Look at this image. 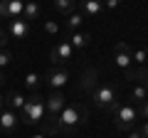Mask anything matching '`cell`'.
<instances>
[{
    "label": "cell",
    "mask_w": 148,
    "mask_h": 138,
    "mask_svg": "<svg viewBox=\"0 0 148 138\" xmlns=\"http://www.w3.org/2000/svg\"><path fill=\"white\" fill-rule=\"evenodd\" d=\"M86 123H89V109L84 104H77V101L67 104L57 116L59 133H74L79 126H86Z\"/></svg>",
    "instance_id": "6da1fadb"
},
{
    "label": "cell",
    "mask_w": 148,
    "mask_h": 138,
    "mask_svg": "<svg viewBox=\"0 0 148 138\" xmlns=\"http://www.w3.org/2000/svg\"><path fill=\"white\" fill-rule=\"evenodd\" d=\"M89 96H91V104H94L96 109L109 111L111 116H114V111L119 109V91H116L114 84H99Z\"/></svg>",
    "instance_id": "7a4b0ae2"
},
{
    "label": "cell",
    "mask_w": 148,
    "mask_h": 138,
    "mask_svg": "<svg viewBox=\"0 0 148 138\" xmlns=\"http://www.w3.org/2000/svg\"><path fill=\"white\" fill-rule=\"evenodd\" d=\"M45 96L40 91H32V96L25 101V109L20 111V121L25 126H37V123L45 121Z\"/></svg>",
    "instance_id": "3957f363"
},
{
    "label": "cell",
    "mask_w": 148,
    "mask_h": 138,
    "mask_svg": "<svg viewBox=\"0 0 148 138\" xmlns=\"http://www.w3.org/2000/svg\"><path fill=\"white\" fill-rule=\"evenodd\" d=\"M136 118H138L136 106H131V104H119V109L114 111V126L119 131H133Z\"/></svg>",
    "instance_id": "277c9868"
},
{
    "label": "cell",
    "mask_w": 148,
    "mask_h": 138,
    "mask_svg": "<svg viewBox=\"0 0 148 138\" xmlns=\"http://www.w3.org/2000/svg\"><path fill=\"white\" fill-rule=\"evenodd\" d=\"M131 44L128 42H119L116 47H114V64H116L119 69H123V74H126V72H131Z\"/></svg>",
    "instance_id": "5b68a950"
},
{
    "label": "cell",
    "mask_w": 148,
    "mask_h": 138,
    "mask_svg": "<svg viewBox=\"0 0 148 138\" xmlns=\"http://www.w3.org/2000/svg\"><path fill=\"white\" fill-rule=\"evenodd\" d=\"M67 81H69V74H67V69H62V67H54L45 74V84L52 91H62L67 86Z\"/></svg>",
    "instance_id": "8992f818"
},
{
    "label": "cell",
    "mask_w": 148,
    "mask_h": 138,
    "mask_svg": "<svg viewBox=\"0 0 148 138\" xmlns=\"http://www.w3.org/2000/svg\"><path fill=\"white\" fill-rule=\"evenodd\" d=\"M67 106V101H64V91H52V94L45 99V113L52 118L59 116V111Z\"/></svg>",
    "instance_id": "52a82bcc"
},
{
    "label": "cell",
    "mask_w": 148,
    "mask_h": 138,
    "mask_svg": "<svg viewBox=\"0 0 148 138\" xmlns=\"http://www.w3.org/2000/svg\"><path fill=\"white\" fill-rule=\"evenodd\" d=\"M8 37H12V40H25L27 35H30V22L27 20H22V17H17V20H10L8 22Z\"/></svg>",
    "instance_id": "ba28073f"
},
{
    "label": "cell",
    "mask_w": 148,
    "mask_h": 138,
    "mask_svg": "<svg viewBox=\"0 0 148 138\" xmlns=\"http://www.w3.org/2000/svg\"><path fill=\"white\" fill-rule=\"evenodd\" d=\"M99 86V72H96L94 67H86L84 72H82V79H79V89L86 91V94H91V91Z\"/></svg>",
    "instance_id": "9c48e42d"
},
{
    "label": "cell",
    "mask_w": 148,
    "mask_h": 138,
    "mask_svg": "<svg viewBox=\"0 0 148 138\" xmlns=\"http://www.w3.org/2000/svg\"><path fill=\"white\" fill-rule=\"evenodd\" d=\"M49 57H52V62H54V64H62V62H69V59H74V49H72V44L64 40V42H59L57 47L52 49V54H49Z\"/></svg>",
    "instance_id": "30bf717a"
},
{
    "label": "cell",
    "mask_w": 148,
    "mask_h": 138,
    "mask_svg": "<svg viewBox=\"0 0 148 138\" xmlns=\"http://www.w3.org/2000/svg\"><path fill=\"white\" fill-rule=\"evenodd\" d=\"M17 123H20V116L15 111H10V109L0 111V131L3 133H12L17 128Z\"/></svg>",
    "instance_id": "8fae6325"
},
{
    "label": "cell",
    "mask_w": 148,
    "mask_h": 138,
    "mask_svg": "<svg viewBox=\"0 0 148 138\" xmlns=\"http://www.w3.org/2000/svg\"><path fill=\"white\" fill-rule=\"evenodd\" d=\"M3 101H5V109L10 106V111H22L25 109V96L20 91H5Z\"/></svg>",
    "instance_id": "7c38bea8"
},
{
    "label": "cell",
    "mask_w": 148,
    "mask_h": 138,
    "mask_svg": "<svg viewBox=\"0 0 148 138\" xmlns=\"http://www.w3.org/2000/svg\"><path fill=\"white\" fill-rule=\"evenodd\" d=\"M84 20H86V17L82 15L79 10H74L72 15L64 17V32H67V35H72V32H79V27L84 25Z\"/></svg>",
    "instance_id": "4fadbf2b"
},
{
    "label": "cell",
    "mask_w": 148,
    "mask_h": 138,
    "mask_svg": "<svg viewBox=\"0 0 148 138\" xmlns=\"http://www.w3.org/2000/svg\"><path fill=\"white\" fill-rule=\"evenodd\" d=\"M67 42L72 44L74 52H77V49H86V47H89V42H91V35H89V32H82V30H79V32H72Z\"/></svg>",
    "instance_id": "5bb4252c"
},
{
    "label": "cell",
    "mask_w": 148,
    "mask_h": 138,
    "mask_svg": "<svg viewBox=\"0 0 148 138\" xmlns=\"http://www.w3.org/2000/svg\"><path fill=\"white\" fill-rule=\"evenodd\" d=\"M101 8L104 5H101V3H94V0H82L79 3V12L84 17H96L101 12Z\"/></svg>",
    "instance_id": "9a60e30c"
},
{
    "label": "cell",
    "mask_w": 148,
    "mask_h": 138,
    "mask_svg": "<svg viewBox=\"0 0 148 138\" xmlns=\"http://www.w3.org/2000/svg\"><path fill=\"white\" fill-rule=\"evenodd\" d=\"M40 133L42 136H59V126H57V118H52V116H45V121L40 123Z\"/></svg>",
    "instance_id": "2e32d148"
},
{
    "label": "cell",
    "mask_w": 148,
    "mask_h": 138,
    "mask_svg": "<svg viewBox=\"0 0 148 138\" xmlns=\"http://www.w3.org/2000/svg\"><path fill=\"white\" fill-rule=\"evenodd\" d=\"M42 17V8L37 3H25V10H22V20H40Z\"/></svg>",
    "instance_id": "e0dca14e"
},
{
    "label": "cell",
    "mask_w": 148,
    "mask_h": 138,
    "mask_svg": "<svg viewBox=\"0 0 148 138\" xmlns=\"http://www.w3.org/2000/svg\"><path fill=\"white\" fill-rule=\"evenodd\" d=\"M40 84H45V77L40 74V72H30V74H25V89L37 91V89H40Z\"/></svg>",
    "instance_id": "ac0fdd59"
},
{
    "label": "cell",
    "mask_w": 148,
    "mask_h": 138,
    "mask_svg": "<svg viewBox=\"0 0 148 138\" xmlns=\"http://www.w3.org/2000/svg\"><path fill=\"white\" fill-rule=\"evenodd\" d=\"M22 10H25V3H20V0H8V20L22 17Z\"/></svg>",
    "instance_id": "d6986e66"
},
{
    "label": "cell",
    "mask_w": 148,
    "mask_h": 138,
    "mask_svg": "<svg viewBox=\"0 0 148 138\" xmlns=\"http://www.w3.org/2000/svg\"><path fill=\"white\" fill-rule=\"evenodd\" d=\"M54 10L67 17V15H72V12L77 10V3H74V0H57V3H54Z\"/></svg>",
    "instance_id": "ffe728a7"
},
{
    "label": "cell",
    "mask_w": 148,
    "mask_h": 138,
    "mask_svg": "<svg viewBox=\"0 0 148 138\" xmlns=\"http://www.w3.org/2000/svg\"><path fill=\"white\" fill-rule=\"evenodd\" d=\"M131 59L136 64H141V67H146L148 62V49H131Z\"/></svg>",
    "instance_id": "44dd1931"
},
{
    "label": "cell",
    "mask_w": 148,
    "mask_h": 138,
    "mask_svg": "<svg viewBox=\"0 0 148 138\" xmlns=\"http://www.w3.org/2000/svg\"><path fill=\"white\" fill-rule=\"evenodd\" d=\"M131 101H138V104L148 101V94H146V89H143L141 84H136V86H133V91H131Z\"/></svg>",
    "instance_id": "7402d4cb"
},
{
    "label": "cell",
    "mask_w": 148,
    "mask_h": 138,
    "mask_svg": "<svg viewBox=\"0 0 148 138\" xmlns=\"http://www.w3.org/2000/svg\"><path fill=\"white\" fill-rule=\"evenodd\" d=\"M42 27H45L47 35H57V32H59V25L54 20H42Z\"/></svg>",
    "instance_id": "603a6c76"
},
{
    "label": "cell",
    "mask_w": 148,
    "mask_h": 138,
    "mask_svg": "<svg viewBox=\"0 0 148 138\" xmlns=\"http://www.w3.org/2000/svg\"><path fill=\"white\" fill-rule=\"evenodd\" d=\"M10 59H12V54L8 52V49H0V69H5L8 64H10Z\"/></svg>",
    "instance_id": "cb8c5ba5"
},
{
    "label": "cell",
    "mask_w": 148,
    "mask_h": 138,
    "mask_svg": "<svg viewBox=\"0 0 148 138\" xmlns=\"http://www.w3.org/2000/svg\"><path fill=\"white\" fill-rule=\"evenodd\" d=\"M8 32H5V27H0V49H5V44H8Z\"/></svg>",
    "instance_id": "d4e9b609"
},
{
    "label": "cell",
    "mask_w": 148,
    "mask_h": 138,
    "mask_svg": "<svg viewBox=\"0 0 148 138\" xmlns=\"http://www.w3.org/2000/svg\"><path fill=\"white\" fill-rule=\"evenodd\" d=\"M0 20H8V0H0Z\"/></svg>",
    "instance_id": "484cf974"
},
{
    "label": "cell",
    "mask_w": 148,
    "mask_h": 138,
    "mask_svg": "<svg viewBox=\"0 0 148 138\" xmlns=\"http://www.w3.org/2000/svg\"><path fill=\"white\" fill-rule=\"evenodd\" d=\"M138 116H143L148 121V101H143V106H141V111H138Z\"/></svg>",
    "instance_id": "4316f807"
},
{
    "label": "cell",
    "mask_w": 148,
    "mask_h": 138,
    "mask_svg": "<svg viewBox=\"0 0 148 138\" xmlns=\"http://www.w3.org/2000/svg\"><path fill=\"white\" fill-rule=\"evenodd\" d=\"M138 133H141L143 138H148V121H143V126L138 128Z\"/></svg>",
    "instance_id": "83f0119b"
},
{
    "label": "cell",
    "mask_w": 148,
    "mask_h": 138,
    "mask_svg": "<svg viewBox=\"0 0 148 138\" xmlns=\"http://www.w3.org/2000/svg\"><path fill=\"white\" fill-rule=\"evenodd\" d=\"M128 138H143V136H141L138 131H128Z\"/></svg>",
    "instance_id": "f1b7e54d"
},
{
    "label": "cell",
    "mask_w": 148,
    "mask_h": 138,
    "mask_svg": "<svg viewBox=\"0 0 148 138\" xmlns=\"http://www.w3.org/2000/svg\"><path fill=\"white\" fill-rule=\"evenodd\" d=\"M0 111H5V101H3V94H0Z\"/></svg>",
    "instance_id": "f546056e"
},
{
    "label": "cell",
    "mask_w": 148,
    "mask_h": 138,
    "mask_svg": "<svg viewBox=\"0 0 148 138\" xmlns=\"http://www.w3.org/2000/svg\"><path fill=\"white\" fill-rule=\"evenodd\" d=\"M3 81H5V72L0 69V86H3Z\"/></svg>",
    "instance_id": "4dcf8cb0"
},
{
    "label": "cell",
    "mask_w": 148,
    "mask_h": 138,
    "mask_svg": "<svg viewBox=\"0 0 148 138\" xmlns=\"http://www.w3.org/2000/svg\"><path fill=\"white\" fill-rule=\"evenodd\" d=\"M30 138H47V136H42V133H35V136H30Z\"/></svg>",
    "instance_id": "1f68e13d"
}]
</instances>
